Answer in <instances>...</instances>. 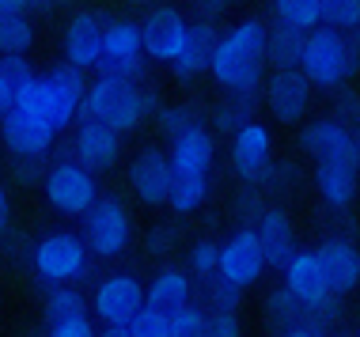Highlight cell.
I'll list each match as a JSON object with an SVG mask.
<instances>
[{
    "instance_id": "cell-1",
    "label": "cell",
    "mask_w": 360,
    "mask_h": 337,
    "mask_svg": "<svg viewBox=\"0 0 360 337\" xmlns=\"http://www.w3.org/2000/svg\"><path fill=\"white\" fill-rule=\"evenodd\" d=\"M266 34L262 19H243L228 34L217 38V50L209 61V76L220 91H262L266 80Z\"/></svg>"
},
{
    "instance_id": "cell-2",
    "label": "cell",
    "mask_w": 360,
    "mask_h": 337,
    "mask_svg": "<svg viewBox=\"0 0 360 337\" xmlns=\"http://www.w3.org/2000/svg\"><path fill=\"white\" fill-rule=\"evenodd\" d=\"M160 110V99H155V88L141 84V76H95L84 91L80 103V118L103 121L110 129L137 133L148 114Z\"/></svg>"
},
{
    "instance_id": "cell-3",
    "label": "cell",
    "mask_w": 360,
    "mask_h": 337,
    "mask_svg": "<svg viewBox=\"0 0 360 337\" xmlns=\"http://www.w3.org/2000/svg\"><path fill=\"white\" fill-rule=\"evenodd\" d=\"M87 80L80 69H72L69 61L53 65L50 72H34L27 84L15 88V107L34 114L38 121H46L53 133H65L72 121H80V103H84Z\"/></svg>"
},
{
    "instance_id": "cell-4",
    "label": "cell",
    "mask_w": 360,
    "mask_h": 337,
    "mask_svg": "<svg viewBox=\"0 0 360 337\" xmlns=\"http://www.w3.org/2000/svg\"><path fill=\"white\" fill-rule=\"evenodd\" d=\"M300 72L311 80V88L334 91L360 72V31L345 34L334 27L319 23L304 34V53H300Z\"/></svg>"
},
{
    "instance_id": "cell-5",
    "label": "cell",
    "mask_w": 360,
    "mask_h": 337,
    "mask_svg": "<svg viewBox=\"0 0 360 337\" xmlns=\"http://www.w3.org/2000/svg\"><path fill=\"white\" fill-rule=\"evenodd\" d=\"M34 277L46 284H72L91 273V250L76 231H50L31 250Z\"/></svg>"
},
{
    "instance_id": "cell-6",
    "label": "cell",
    "mask_w": 360,
    "mask_h": 337,
    "mask_svg": "<svg viewBox=\"0 0 360 337\" xmlns=\"http://www.w3.org/2000/svg\"><path fill=\"white\" fill-rule=\"evenodd\" d=\"M84 220V243L95 258H118L133 243V216L122 205V197H95V205L80 216Z\"/></svg>"
},
{
    "instance_id": "cell-7",
    "label": "cell",
    "mask_w": 360,
    "mask_h": 337,
    "mask_svg": "<svg viewBox=\"0 0 360 337\" xmlns=\"http://www.w3.org/2000/svg\"><path fill=\"white\" fill-rule=\"evenodd\" d=\"M42 190H46L50 209H57L61 216H84L87 209L95 205V197H99V182H95V175L76 159L53 163V167L42 175Z\"/></svg>"
},
{
    "instance_id": "cell-8",
    "label": "cell",
    "mask_w": 360,
    "mask_h": 337,
    "mask_svg": "<svg viewBox=\"0 0 360 337\" xmlns=\"http://www.w3.org/2000/svg\"><path fill=\"white\" fill-rule=\"evenodd\" d=\"M99 76H141L144 72V42L137 19H106L103 57L95 65Z\"/></svg>"
},
{
    "instance_id": "cell-9",
    "label": "cell",
    "mask_w": 360,
    "mask_h": 337,
    "mask_svg": "<svg viewBox=\"0 0 360 337\" xmlns=\"http://www.w3.org/2000/svg\"><path fill=\"white\" fill-rule=\"evenodd\" d=\"M300 148L315 163H349L360 167V144L356 133L338 118H315L300 129Z\"/></svg>"
},
{
    "instance_id": "cell-10",
    "label": "cell",
    "mask_w": 360,
    "mask_h": 337,
    "mask_svg": "<svg viewBox=\"0 0 360 337\" xmlns=\"http://www.w3.org/2000/svg\"><path fill=\"white\" fill-rule=\"evenodd\" d=\"M91 307L103 326H129L144 307V284L133 273H110L95 284Z\"/></svg>"
},
{
    "instance_id": "cell-11",
    "label": "cell",
    "mask_w": 360,
    "mask_h": 337,
    "mask_svg": "<svg viewBox=\"0 0 360 337\" xmlns=\"http://www.w3.org/2000/svg\"><path fill=\"white\" fill-rule=\"evenodd\" d=\"M190 31V19L171 4H152V12L141 19V42H144V57L160 65H171L174 53L182 50Z\"/></svg>"
},
{
    "instance_id": "cell-12",
    "label": "cell",
    "mask_w": 360,
    "mask_h": 337,
    "mask_svg": "<svg viewBox=\"0 0 360 337\" xmlns=\"http://www.w3.org/2000/svg\"><path fill=\"white\" fill-rule=\"evenodd\" d=\"M266 254H262V243H258V231L255 227H239L228 243H220V269L217 273L224 281L239 284V288H250L262 281L266 273Z\"/></svg>"
},
{
    "instance_id": "cell-13",
    "label": "cell",
    "mask_w": 360,
    "mask_h": 337,
    "mask_svg": "<svg viewBox=\"0 0 360 337\" xmlns=\"http://www.w3.org/2000/svg\"><path fill=\"white\" fill-rule=\"evenodd\" d=\"M103 31H106V15L95 12V8H84L76 12L69 23H65V38H61V50L65 61L80 72H91L103 57Z\"/></svg>"
},
{
    "instance_id": "cell-14",
    "label": "cell",
    "mask_w": 360,
    "mask_h": 337,
    "mask_svg": "<svg viewBox=\"0 0 360 337\" xmlns=\"http://www.w3.org/2000/svg\"><path fill=\"white\" fill-rule=\"evenodd\" d=\"M129 186H133L141 205H152V209L167 205V194L174 186V167H171L167 152L152 148V144L141 148L129 163Z\"/></svg>"
},
{
    "instance_id": "cell-15",
    "label": "cell",
    "mask_w": 360,
    "mask_h": 337,
    "mask_svg": "<svg viewBox=\"0 0 360 337\" xmlns=\"http://www.w3.org/2000/svg\"><path fill=\"white\" fill-rule=\"evenodd\" d=\"M0 140H4V148L12 152L15 159H46L53 148V140H57V133L46 121H38L34 114L12 107L0 118Z\"/></svg>"
},
{
    "instance_id": "cell-16",
    "label": "cell",
    "mask_w": 360,
    "mask_h": 337,
    "mask_svg": "<svg viewBox=\"0 0 360 337\" xmlns=\"http://www.w3.org/2000/svg\"><path fill=\"white\" fill-rule=\"evenodd\" d=\"M311 80L300 69H274L266 80V107L281 125H296L311 110Z\"/></svg>"
},
{
    "instance_id": "cell-17",
    "label": "cell",
    "mask_w": 360,
    "mask_h": 337,
    "mask_svg": "<svg viewBox=\"0 0 360 337\" xmlns=\"http://www.w3.org/2000/svg\"><path fill=\"white\" fill-rule=\"evenodd\" d=\"M72 159L84 163L91 175H103V171L118 167V159H122V133L110 129V125H103V121L80 118L76 137H72Z\"/></svg>"
},
{
    "instance_id": "cell-18",
    "label": "cell",
    "mask_w": 360,
    "mask_h": 337,
    "mask_svg": "<svg viewBox=\"0 0 360 337\" xmlns=\"http://www.w3.org/2000/svg\"><path fill=\"white\" fill-rule=\"evenodd\" d=\"M315 258L323 265V277L330 284L334 296H345L360 288V246L353 239H342V235H330L315 246Z\"/></svg>"
},
{
    "instance_id": "cell-19",
    "label": "cell",
    "mask_w": 360,
    "mask_h": 337,
    "mask_svg": "<svg viewBox=\"0 0 360 337\" xmlns=\"http://www.w3.org/2000/svg\"><path fill=\"white\" fill-rule=\"evenodd\" d=\"M269 163H274V133H269V125H262L255 118L231 133V167H236L239 178L258 182Z\"/></svg>"
},
{
    "instance_id": "cell-20",
    "label": "cell",
    "mask_w": 360,
    "mask_h": 337,
    "mask_svg": "<svg viewBox=\"0 0 360 337\" xmlns=\"http://www.w3.org/2000/svg\"><path fill=\"white\" fill-rule=\"evenodd\" d=\"M167 159L174 167V175H209L212 163H217V137L205 121L182 129L179 137H171Z\"/></svg>"
},
{
    "instance_id": "cell-21",
    "label": "cell",
    "mask_w": 360,
    "mask_h": 337,
    "mask_svg": "<svg viewBox=\"0 0 360 337\" xmlns=\"http://www.w3.org/2000/svg\"><path fill=\"white\" fill-rule=\"evenodd\" d=\"M255 231H258V243H262V254H266V265L269 269H285V262L296 254V224H292L288 209L281 205H266L255 220Z\"/></svg>"
},
{
    "instance_id": "cell-22",
    "label": "cell",
    "mask_w": 360,
    "mask_h": 337,
    "mask_svg": "<svg viewBox=\"0 0 360 337\" xmlns=\"http://www.w3.org/2000/svg\"><path fill=\"white\" fill-rule=\"evenodd\" d=\"M281 273H285V288L304 307H319V303L334 300V292H330V284L323 277V265H319L315 250H296V254L285 262Z\"/></svg>"
},
{
    "instance_id": "cell-23",
    "label": "cell",
    "mask_w": 360,
    "mask_h": 337,
    "mask_svg": "<svg viewBox=\"0 0 360 337\" xmlns=\"http://www.w3.org/2000/svg\"><path fill=\"white\" fill-rule=\"evenodd\" d=\"M217 38H220V31L212 27V19L190 23L186 42H182V50L174 53V61L167 65L174 80H198V76H205L209 61H212V50H217Z\"/></svg>"
},
{
    "instance_id": "cell-24",
    "label": "cell",
    "mask_w": 360,
    "mask_h": 337,
    "mask_svg": "<svg viewBox=\"0 0 360 337\" xmlns=\"http://www.w3.org/2000/svg\"><path fill=\"white\" fill-rule=\"evenodd\" d=\"M193 300V277L186 273V269H160V273L152 277V284L144 288V307H152V311H160V315H171L174 311H182Z\"/></svg>"
},
{
    "instance_id": "cell-25",
    "label": "cell",
    "mask_w": 360,
    "mask_h": 337,
    "mask_svg": "<svg viewBox=\"0 0 360 337\" xmlns=\"http://www.w3.org/2000/svg\"><path fill=\"white\" fill-rule=\"evenodd\" d=\"M315 190H319L326 209H349L360 194V167H349V163H319Z\"/></svg>"
},
{
    "instance_id": "cell-26",
    "label": "cell",
    "mask_w": 360,
    "mask_h": 337,
    "mask_svg": "<svg viewBox=\"0 0 360 337\" xmlns=\"http://www.w3.org/2000/svg\"><path fill=\"white\" fill-rule=\"evenodd\" d=\"M255 110H258V91H224V99L212 110V125L220 133H236L247 121H255Z\"/></svg>"
},
{
    "instance_id": "cell-27",
    "label": "cell",
    "mask_w": 360,
    "mask_h": 337,
    "mask_svg": "<svg viewBox=\"0 0 360 337\" xmlns=\"http://www.w3.org/2000/svg\"><path fill=\"white\" fill-rule=\"evenodd\" d=\"M304 34L307 31H296V27H269L266 34V61L274 69H300V53H304Z\"/></svg>"
},
{
    "instance_id": "cell-28",
    "label": "cell",
    "mask_w": 360,
    "mask_h": 337,
    "mask_svg": "<svg viewBox=\"0 0 360 337\" xmlns=\"http://www.w3.org/2000/svg\"><path fill=\"white\" fill-rule=\"evenodd\" d=\"M42 315H46V326L69 322V319H84V315H87V300H84L80 288H72V284H50L46 303H42Z\"/></svg>"
},
{
    "instance_id": "cell-29",
    "label": "cell",
    "mask_w": 360,
    "mask_h": 337,
    "mask_svg": "<svg viewBox=\"0 0 360 337\" xmlns=\"http://www.w3.org/2000/svg\"><path fill=\"white\" fill-rule=\"evenodd\" d=\"M209 201V175H174V186L167 194V209L174 216H190Z\"/></svg>"
},
{
    "instance_id": "cell-30",
    "label": "cell",
    "mask_w": 360,
    "mask_h": 337,
    "mask_svg": "<svg viewBox=\"0 0 360 337\" xmlns=\"http://www.w3.org/2000/svg\"><path fill=\"white\" fill-rule=\"evenodd\" d=\"M266 322L274 326V330H281V333L292 330V326H307V307L281 284V288H274V292L266 296Z\"/></svg>"
},
{
    "instance_id": "cell-31",
    "label": "cell",
    "mask_w": 360,
    "mask_h": 337,
    "mask_svg": "<svg viewBox=\"0 0 360 337\" xmlns=\"http://www.w3.org/2000/svg\"><path fill=\"white\" fill-rule=\"evenodd\" d=\"M34 46V23L27 12L0 15V57L8 53H27Z\"/></svg>"
},
{
    "instance_id": "cell-32",
    "label": "cell",
    "mask_w": 360,
    "mask_h": 337,
    "mask_svg": "<svg viewBox=\"0 0 360 337\" xmlns=\"http://www.w3.org/2000/svg\"><path fill=\"white\" fill-rule=\"evenodd\" d=\"M277 23L296 27V31H311L323 23V0H274Z\"/></svg>"
},
{
    "instance_id": "cell-33",
    "label": "cell",
    "mask_w": 360,
    "mask_h": 337,
    "mask_svg": "<svg viewBox=\"0 0 360 337\" xmlns=\"http://www.w3.org/2000/svg\"><path fill=\"white\" fill-rule=\"evenodd\" d=\"M217 269H220V243L217 239H198L186 254V273L205 284L209 277H217Z\"/></svg>"
},
{
    "instance_id": "cell-34",
    "label": "cell",
    "mask_w": 360,
    "mask_h": 337,
    "mask_svg": "<svg viewBox=\"0 0 360 337\" xmlns=\"http://www.w3.org/2000/svg\"><path fill=\"white\" fill-rule=\"evenodd\" d=\"M155 121H160V133L171 140V137H179L182 129H190V125H201V110L193 107V103H171V107L155 110Z\"/></svg>"
},
{
    "instance_id": "cell-35",
    "label": "cell",
    "mask_w": 360,
    "mask_h": 337,
    "mask_svg": "<svg viewBox=\"0 0 360 337\" xmlns=\"http://www.w3.org/2000/svg\"><path fill=\"white\" fill-rule=\"evenodd\" d=\"M171 337H209V307L190 300L182 311H174L171 315Z\"/></svg>"
},
{
    "instance_id": "cell-36",
    "label": "cell",
    "mask_w": 360,
    "mask_h": 337,
    "mask_svg": "<svg viewBox=\"0 0 360 337\" xmlns=\"http://www.w3.org/2000/svg\"><path fill=\"white\" fill-rule=\"evenodd\" d=\"M243 292H247V288L224 281V277L217 273V277H209V281H205V307H209V311H239Z\"/></svg>"
},
{
    "instance_id": "cell-37",
    "label": "cell",
    "mask_w": 360,
    "mask_h": 337,
    "mask_svg": "<svg viewBox=\"0 0 360 337\" xmlns=\"http://www.w3.org/2000/svg\"><path fill=\"white\" fill-rule=\"evenodd\" d=\"M323 23L334 31H360V0H323Z\"/></svg>"
},
{
    "instance_id": "cell-38",
    "label": "cell",
    "mask_w": 360,
    "mask_h": 337,
    "mask_svg": "<svg viewBox=\"0 0 360 337\" xmlns=\"http://www.w3.org/2000/svg\"><path fill=\"white\" fill-rule=\"evenodd\" d=\"M258 186L269 190V194H277V197L296 194V186H300V167H296V163H269L266 175L258 178Z\"/></svg>"
},
{
    "instance_id": "cell-39",
    "label": "cell",
    "mask_w": 360,
    "mask_h": 337,
    "mask_svg": "<svg viewBox=\"0 0 360 337\" xmlns=\"http://www.w3.org/2000/svg\"><path fill=\"white\" fill-rule=\"evenodd\" d=\"M129 337H171V319L152 307H141L137 319L129 322Z\"/></svg>"
},
{
    "instance_id": "cell-40",
    "label": "cell",
    "mask_w": 360,
    "mask_h": 337,
    "mask_svg": "<svg viewBox=\"0 0 360 337\" xmlns=\"http://www.w3.org/2000/svg\"><path fill=\"white\" fill-rule=\"evenodd\" d=\"M330 118H338L345 125H356L360 121V91H353L349 84L334 88V114H330Z\"/></svg>"
},
{
    "instance_id": "cell-41",
    "label": "cell",
    "mask_w": 360,
    "mask_h": 337,
    "mask_svg": "<svg viewBox=\"0 0 360 337\" xmlns=\"http://www.w3.org/2000/svg\"><path fill=\"white\" fill-rule=\"evenodd\" d=\"M174 243H179V224H155L148 231V254L152 258H167Z\"/></svg>"
},
{
    "instance_id": "cell-42",
    "label": "cell",
    "mask_w": 360,
    "mask_h": 337,
    "mask_svg": "<svg viewBox=\"0 0 360 337\" xmlns=\"http://www.w3.org/2000/svg\"><path fill=\"white\" fill-rule=\"evenodd\" d=\"M209 337H243L239 311H209Z\"/></svg>"
},
{
    "instance_id": "cell-43",
    "label": "cell",
    "mask_w": 360,
    "mask_h": 337,
    "mask_svg": "<svg viewBox=\"0 0 360 337\" xmlns=\"http://www.w3.org/2000/svg\"><path fill=\"white\" fill-rule=\"evenodd\" d=\"M0 72L8 76V80L15 84H27L34 76V69H31V61H27V53H8V57H0Z\"/></svg>"
},
{
    "instance_id": "cell-44",
    "label": "cell",
    "mask_w": 360,
    "mask_h": 337,
    "mask_svg": "<svg viewBox=\"0 0 360 337\" xmlns=\"http://www.w3.org/2000/svg\"><path fill=\"white\" fill-rule=\"evenodd\" d=\"M99 330L91 326V319H69V322H57V326H50V333L46 337H95Z\"/></svg>"
},
{
    "instance_id": "cell-45",
    "label": "cell",
    "mask_w": 360,
    "mask_h": 337,
    "mask_svg": "<svg viewBox=\"0 0 360 337\" xmlns=\"http://www.w3.org/2000/svg\"><path fill=\"white\" fill-rule=\"evenodd\" d=\"M12 107H15V84L8 80L4 72H0V118H4V114L12 110Z\"/></svg>"
},
{
    "instance_id": "cell-46",
    "label": "cell",
    "mask_w": 360,
    "mask_h": 337,
    "mask_svg": "<svg viewBox=\"0 0 360 337\" xmlns=\"http://www.w3.org/2000/svg\"><path fill=\"white\" fill-rule=\"evenodd\" d=\"M8 224H12V197H8V190L0 186V239L8 235Z\"/></svg>"
},
{
    "instance_id": "cell-47",
    "label": "cell",
    "mask_w": 360,
    "mask_h": 337,
    "mask_svg": "<svg viewBox=\"0 0 360 337\" xmlns=\"http://www.w3.org/2000/svg\"><path fill=\"white\" fill-rule=\"evenodd\" d=\"M193 4H198L201 19H217V15L224 12V4H228V0H193Z\"/></svg>"
},
{
    "instance_id": "cell-48",
    "label": "cell",
    "mask_w": 360,
    "mask_h": 337,
    "mask_svg": "<svg viewBox=\"0 0 360 337\" xmlns=\"http://www.w3.org/2000/svg\"><path fill=\"white\" fill-rule=\"evenodd\" d=\"M281 337H326V330H319V326H292Z\"/></svg>"
},
{
    "instance_id": "cell-49",
    "label": "cell",
    "mask_w": 360,
    "mask_h": 337,
    "mask_svg": "<svg viewBox=\"0 0 360 337\" xmlns=\"http://www.w3.org/2000/svg\"><path fill=\"white\" fill-rule=\"evenodd\" d=\"M27 0H0V15H12V12H27Z\"/></svg>"
},
{
    "instance_id": "cell-50",
    "label": "cell",
    "mask_w": 360,
    "mask_h": 337,
    "mask_svg": "<svg viewBox=\"0 0 360 337\" xmlns=\"http://www.w3.org/2000/svg\"><path fill=\"white\" fill-rule=\"evenodd\" d=\"M95 337H129V326H103V333Z\"/></svg>"
},
{
    "instance_id": "cell-51",
    "label": "cell",
    "mask_w": 360,
    "mask_h": 337,
    "mask_svg": "<svg viewBox=\"0 0 360 337\" xmlns=\"http://www.w3.org/2000/svg\"><path fill=\"white\" fill-rule=\"evenodd\" d=\"M31 8H50V4H65V0H27Z\"/></svg>"
},
{
    "instance_id": "cell-52",
    "label": "cell",
    "mask_w": 360,
    "mask_h": 337,
    "mask_svg": "<svg viewBox=\"0 0 360 337\" xmlns=\"http://www.w3.org/2000/svg\"><path fill=\"white\" fill-rule=\"evenodd\" d=\"M125 4H133V8H144V4H160V0H125Z\"/></svg>"
},
{
    "instance_id": "cell-53",
    "label": "cell",
    "mask_w": 360,
    "mask_h": 337,
    "mask_svg": "<svg viewBox=\"0 0 360 337\" xmlns=\"http://www.w3.org/2000/svg\"><path fill=\"white\" fill-rule=\"evenodd\" d=\"M353 133H356V144H360V121H356V129H353Z\"/></svg>"
},
{
    "instance_id": "cell-54",
    "label": "cell",
    "mask_w": 360,
    "mask_h": 337,
    "mask_svg": "<svg viewBox=\"0 0 360 337\" xmlns=\"http://www.w3.org/2000/svg\"><path fill=\"white\" fill-rule=\"evenodd\" d=\"M338 337H360V333H338Z\"/></svg>"
}]
</instances>
